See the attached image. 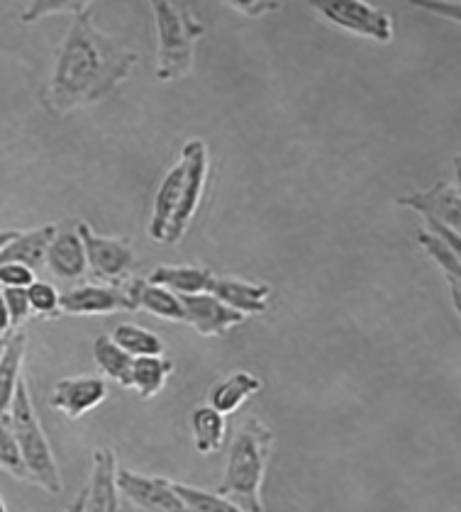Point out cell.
Segmentation results:
<instances>
[{"label": "cell", "instance_id": "obj_1", "mask_svg": "<svg viewBox=\"0 0 461 512\" xmlns=\"http://www.w3.org/2000/svg\"><path fill=\"white\" fill-rule=\"evenodd\" d=\"M137 54L125 42L105 35L93 22V5L74 15L49 76L44 105L49 113L66 115L101 103L132 76Z\"/></svg>", "mask_w": 461, "mask_h": 512}, {"label": "cell", "instance_id": "obj_2", "mask_svg": "<svg viewBox=\"0 0 461 512\" xmlns=\"http://www.w3.org/2000/svg\"><path fill=\"white\" fill-rule=\"evenodd\" d=\"M274 449V432L261 420H247L235 434L227 452L225 478L218 486V495L232 500L247 512H264L261 486Z\"/></svg>", "mask_w": 461, "mask_h": 512}, {"label": "cell", "instance_id": "obj_3", "mask_svg": "<svg viewBox=\"0 0 461 512\" xmlns=\"http://www.w3.org/2000/svg\"><path fill=\"white\" fill-rule=\"evenodd\" d=\"M152 13L157 25V79L179 81L196 64V42L205 35V25L191 8L169 0H154Z\"/></svg>", "mask_w": 461, "mask_h": 512}, {"label": "cell", "instance_id": "obj_4", "mask_svg": "<svg viewBox=\"0 0 461 512\" xmlns=\"http://www.w3.org/2000/svg\"><path fill=\"white\" fill-rule=\"evenodd\" d=\"M8 417L15 439H18L22 461H25L27 473H30V481L52 495L61 493L64 481H61L59 464L54 459L52 444H49L47 434H44L35 403H32L30 386H27L25 376L20 378L18 391H15L13 403H10Z\"/></svg>", "mask_w": 461, "mask_h": 512}, {"label": "cell", "instance_id": "obj_5", "mask_svg": "<svg viewBox=\"0 0 461 512\" xmlns=\"http://www.w3.org/2000/svg\"><path fill=\"white\" fill-rule=\"evenodd\" d=\"M183 161V183H181V198L179 208H176L171 225L166 230L164 244H179L186 237L188 227H191L193 217H196L198 208H201L205 186H208L210 174V154L208 144L203 139H188L181 149Z\"/></svg>", "mask_w": 461, "mask_h": 512}, {"label": "cell", "instance_id": "obj_6", "mask_svg": "<svg viewBox=\"0 0 461 512\" xmlns=\"http://www.w3.org/2000/svg\"><path fill=\"white\" fill-rule=\"evenodd\" d=\"M330 25L364 37L376 44H388L396 35V20L386 10L374 8L366 0H318L310 3Z\"/></svg>", "mask_w": 461, "mask_h": 512}, {"label": "cell", "instance_id": "obj_7", "mask_svg": "<svg viewBox=\"0 0 461 512\" xmlns=\"http://www.w3.org/2000/svg\"><path fill=\"white\" fill-rule=\"evenodd\" d=\"M83 242V252H86V264L101 281L115 283L122 281L135 266V249L127 237H103L93 232L88 222L76 225Z\"/></svg>", "mask_w": 461, "mask_h": 512}, {"label": "cell", "instance_id": "obj_8", "mask_svg": "<svg viewBox=\"0 0 461 512\" xmlns=\"http://www.w3.org/2000/svg\"><path fill=\"white\" fill-rule=\"evenodd\" d=\"M115 483H118V493L125 495L142 512H186V505L174 491V481H166L159 476H142V473L118 466Z\"/></svg>", "mask_w": 461, "mask_h": 512}, {"label": "cell", "instance_id": "obj_9", "mask_svg": "<svg viewBox=\"0 0 461 512\" xmlns=\"http://www.w3.org/2000/svg\"><path fill=\"white\" fill-rule=\"evenodd\" d=\"M396 205L410 208L422 217H435L442 225L452 227L459 232L461 227V188L459 183L452 181H437L435 186L425 188V191L408 193V196L396 198Z\"/></svg>", "mask_w": 461, "mask_h": 512}, {"label": "cell", "instance_id": "obj_10", "mask_svg": "<svg viewBox=\"0 0 461 512\" xmlns=\"http://www.w3.org/2000/svg\"><path fill=\"white\" fill-rule=\"evenodd\" d=\"M183 315H186L188 325L198 332L201 337H225L230 335L235 327H240L247 317L235 313L220 303L218 298L210 293H201V296H181Z\"/></svg>", "mask_w": 461, "mask_h": 512}, {"label": "cell", "instance_id": "obj_11", "mask_svg": "<svg viewBox=\"0 0 461 512\" xmlns=\"http://www.w3.org/2000/svg\"><path fill=\"white\" fill-rule=\"evenodd\" d=\"M108 398V383L101 376H74L61 378L54 386L52 408L59 410L69 420H79L96 410Z\"/></svg>", "mask_w": 461, "mask_h": 512}, {"label": "cell", "instance_id": "obj_12", "mask_svg": "<svg viewBox=\"0 0 461 512\" xmlns=\"http://www.w3.org/2000/svg\"><path fill=\"white\" fill-rule=\"evenodd\" d=\"M122 310H135L132 308L130 298L122 288L115 286H98V283H88V286H79L66 291L59 298V313L66 315H113L122 313Z\"/></svg>", "mask_w": 461, "mask_h": 512}, {"label": "cell", "instance_id": "obj_13", "mask_svg": "<svg viewBox=\"0 0 461 512\" xmlns=\"http://www.w3.org/2000/svg\"><path fill=\"white\" fill-rule=\"evenodd\" d=\"M271 286L269 283H252L242 281L235 276H215L213 286H210V296H215L227 308L244 317L261 315L269 310L271 303Z\"/></svg>", "mask_w": 461, "mask_h": 512}, {"label": "cell", "instance_id": "obj_14", "mask_svg": "<svg viewBox=\"0 0 461 512\" xmlns=\"http://www.w3.org/2000/svg\"><path fill=\"white\" fill-rule=\"evenodd\" d=\"M115 473H118V459H115L113 449H96L91 483L86 488V512H120Z\"/></svg>", "mask_w": 461, "mask_h": 512}, {"label": "cell", "instance_id": "obj_15", "mask_svg": "<svg viewBox=\"0 0 461 512\" xmlns=\"http://www.w3.org/2000/svg\"><path fill=\"white\" fill-rule=\"evenodd\" d=\"M44 266L52 271V276L64 278V281H76L83 278L88 271L86 252H83V242L76 230H57L52 242H49L47 259Z\"/></svg>", "mask_w": 461, "mask_h": 512}, {"label": "cell", "instance_id": "obj_16", "mask_svg": "<svg viewBox=\"0 0 461 512\" xmlns=\"http://www.w3.org/2000/svg\"><path fill=\"white\" fill-rule=\"evenodd\" d=\"M125 293L135 310H144V313L161 317V320H169V322L186 320V315H183L181 296L171 293L169 288L157 286V283H149L147 278H135V281L125 288Z\"/></svg>", "mask_w": 461, "mask_h": 512}, {"label": "cell", "instance_id": "obj_17", "mask_svg": "<svg viewBox=\"0 0 461 512\" xmlns=\"http://www.w3.org/2000/svg\"><path fill=\"white\" fill-rule=\"evenodd\" d=\"M57 230V225H42L35 227V230L18 232V237H15L13 242L3 249V254H0V264H22L37 274V269L44 266L49 242L57 235Z\"/></svg>", "mask_w": 461, "mask_h": 512}, {"label": "cell", "instance_id": "obj_18", "mask_svg": "<svg viewBox=\"0 0 461 512\" xmlns=\"http://www.w3.org/2000/svg\"><path fill=\"white\" fill-rule=\"evenodd\" d=\"M147 281L169 288L176 296H201L210 293L215 274L208 266H157Z\"/></svg>", "mask_w": 461, "mask_h": 512}, {"label": "cell", "instance_id": "obj_19", "mask_svg": "<svg viewBox=\"0 0 461 512\" xmlns=\"http://www.w3.org/2000/svg\"><path fill=\"white\" fill-rule=\"evenodd\" d=\"M264 383L259 376H254L252 371H232L230 376H225L218 381L210 391V408L218 410L220 415H232L247 403L252 395H257Z\"/></svg>", "mask_w": 461, "mask_h": 512}, {"label": "cell", "instance_id": "obj_20", "mask_svg": "<svg viewBox=\"0 0 461 512\" xmlns=\"http://www.w3.org/2000/svg\"><path fill=\"white\" fill-rule=\"evenodd\" d=\"M181 183H183V161L179 159L169 169V174L161 181L157 198L152 205V220H149V237L154 242H164L166 230L171 225V217H174L176 208H179L181 198Z\"/></svg>", "mask_w": 461, "mask_h": 512}, {"label": "cell", "instance_id": "obj_21", "mask_svg": "<svg viewBox=\"0 0 461 512\" xmlns=\"http://www.w3.org/2000/svg\"><path fill=\"white\" fill-rule=\"evenodd\" d=\"M415 239H418L420 247L425 249V254L442 269V274L449 283V293H452L454 310L461 313V254L454 252V249L449 247V244H444L442 239L432 237L430 232H425L422 227L415 232Z\"/></svg>", "mask_w": 461, "mask_h": 512}, {"label": "cell", "instance_id": "obj_22", "mask_svg": "<svg viewBox=\"0 0 461 512\" xmlns=\"http://www.w3.org/2000/svg\"><path fill=\"white\" fill-rule=\"evenodd\" d=\"M27 352L25 332H13L5 344V354L0 359V417L10 410L13 395L18 391V383L22 378V361Z\"/></svg>", "mask_w": 461, "mask_h": 512}, {"label": "cell", "instance_id": "obj_23", "mask_svg": "<svg viewBox=\"0 0 461 512\" xmlns=\"http://www.w3.org/2000/svg\"><path fill=\"white\" fill-rule=\"evenodd\" d=\"M171 371H174V361H169L166 356H140L132 361L130 388H135L140 398L152 400L154 395L164 391Z\"/></svg>", "mask_w": 461, "mask_h": 512}, {"label": "cell", "instance_id": "obj_24", "mask_svg": "<svg viewBox=\"0 0 461 512\" xmlns=\"http://www.w3.org/2000/svg\"><path fill=\"white\" fill-rule=\"evenodd\" d=\"M191 432L198 454H215L222 447V442H225V415H220L218 410L210 408V405H198L191 413Z\"/></svg>", "mask_w": 461, "mask_h": 512}, {"label": "cell", "instance_id": "obj_25", "mask_svg": "<svg viewBox=\"0 0 461 512\" xmlns=\"http://www.w3.org/2000/svg\"><path fill=\"white\" fill-rule=\"evenodd\" d=\"M93 361H96L98 371L108 376L110 381L120 383V386L130 388V374H132V356L125 354L118 344L113 342L110 335L96 337L93 342Z\"/></svg>", "mask_w": 461, "mask_h": 512}, {"label": "cell", "instance_id": "obj_26", "mask_svg": "<svg viewBox=\"0 0 461 512\" xmlns=\"http://www.w3.org/2000/svg\"><path fill=\"white\" fill-rule=\"evenodd\" d=\"M110 337L132 359H140V356H164L166 349L157 332L147 330L142 325H132V322H122V325L115 327Z\"/></svg>", "mask_w": 461, "mask_h": 512}, {"label": "cell", "instance_id": "obj_27", "mask_svg": "<svg viewBox=\"0 0 461 512\" xmlns=\"http://www.w3.org/2000/svg\"><path fill=\"white\" fill-rule=\"evenodd\" d=\"M174 491L186 505V512H247L218 493L203 491V488L188 486V483H174Z\"/></svg>", "mask_w": 461, "mask_h": 512}, {"label": "cell", "instance_id": "obj_28", "mask_svg": "<svg viewBox=\"0 0 461 512\" xmlns=\"http://www.w3.org/2000/svg\"><path fill=\"white\" fill-rule=\"evenodd\" d=\"M0 469L18 478V481H30V473H27L25 461H22L18 439H15L13 427H10L8 413L0 417Z\"/></svg>", "mask_w": 461, "mask_h": 512}, {"label": "cell", "instance_id": "obj_29", "mask_svg": "<svg viewBox=\"0 0 461 512\" xmlns=\"http://www.w3.org/2000/svg\"><path fill=\"white\" fill-rule=\"evenodd\" d=\"M91 5L93 3H81V0H35V3H27V8L20 13V20L25 25H32L49 15H79Z\"/></svg>", "mask_w": 461, "mask_h": 512}, {"label": "cell", "instance_id": "obj_30", "mask_svg": "<svg viewBox=\"0 0 461 512\" xmlns=\"http://www.w3.org/2000/svg\"><path fill=\"white\" fill-rule=\"evenodd\" d=\"M59 298L61 293L49 281H35L27 288V300H30L32 313L52 317L59 313Z\"/></svg>", "mask_w": 461, "mask_h": 512}, {"label": "cell", "instance_id": "obj_31", "mask_svg": "<svg viewBox=\"0 0 461 512\" xmlns=\"http://www.w3.org/2000/svg\"><path fill=\"white\" fill-rule=\"evenodd\" d=\"M0 291H3V288H0ZM3 300H5V308H8L13 327L22 325L25 320H30L32 308H30V300H27V291H22V288H5Z\"/></svg>", "mask_w": 461, "mask_h": 512}, {"label": "cell", "instance_id": "obj_32", "mask_svg": "<svg viewBox=\"0 0 461 512\" xmlns=\"http://www.w3.org/2000/svg\"><path fill=\"white\" fill-rule=\"evenodd\" d=\"M37 281V274L22 264H0V288H27Z\"/></svg>", "mask_w": 461, "mask_h": 512}, {"label": "cell", "instance_id": "obj_33", "mask_svg": "<svg viewBox=\"0 0 461 512\" xmlns=\"http://www.w3.org/2000/svg\"><path fill=\"white\" fill-rule=\"evenodd\" d=\"M227 5H232L237 13L247 15V18H264V15L279 13L283 8V3H276V0H232Z\"/></svg>", "mask_w": 461, "mask_h": 512}, {"label": "cell", "instance_id": "obj_34", "mask_svg": "<svg viewBox=\"0 0 461 512\" xmlns=\"http://www.w3.org/2000/svg\"><path fill=\"white\" fill-rule=\"evenodd\" d=\"M422 230L430 232L432 237L442 239L444 244H449V247L454 249V252L461 254V235L457 230H452V227L442 225L440 220H435V217H422Z\"/></svg>", "mask_w": 461, "mask_h": 512}, {"label": "cell", "instance_id": "obj_35", "mask_svg": "<svg viewBox=\"0 0 461 512\" xmlns=\"http://www.w3.org/2000/svg\"><path fill=\"white\" fill-rule=\"evenodd\" d=\"M415 5H418L420 10H430V13L444 15V18L454 20V22H459V18H461L459 3H415Z\"/></svg>", "mask_w": 461, "mask_h": 512}, {"label": "cell", "instance_id": "obj_36", "mask_svg": "<svg viewBox=\"0 0 461 512\" xmlns=\"http://www.w3.org/2000/svg\"><path fill=\"white\" fill-rule=\"evenodd\" d=\"M13 330V322H10L8 308H5V300H3V291H0V335H8Z\"/></svg>", "mask_w": 461, "mask_h": 512}, {"label": "cell", "instance_id": "obj_37", "mask_svg": "<svg viewBox=\"0 0 461 512\" xmlns=\"http://www.w3.org/2000/svg\"><path fill=\"white\" fill-rule=\"evenodd\" d=\"M64 512H86V491H81L79 495H76L74 503H71Z\"/></svg>", "mask_w": 461, "mask_h": 512}, {"label": "cell", "instance_id": "obj_38", "mask_svg": "<svg viewBox=\"0 0 461 512\" xmlns=\"http://www.w3.org/2000/svg\"><path fill=\"white\" fill-rule=\"evenodd\" d=\"M15 237H18V230H0V254H3V249L8 247Z\"/></svg>", "mask_w": 461, "mask_h": 512}, {"label": "cell", "instance_id": "obj_39", "mask_svg": "<svg viewBox=\"0 0 461 512\" xmlns=\"http://www.w3.org/2000/svg\"><path fill=\"white\" fill-rule=\"evenodd\" d=\"M5 344H8V337L0 335V359H3V354H5Z\"/></svg>", "mask_w": 461, "mask_h": 512}, {"label": "cell", "instance_id": "obj_40", "mask_svg": "<svg viewBox=\"0 0 461 512\" xmlns=\"http://www.w3.org/2000/svg\"><path fill=\"white\" fill-rule=\"evenodd\" d=\"M0 512H8V505H5V500H3V495H0Z\"/></svg>", "mask_w": 461, "mask_h": 512}]
</instances>
